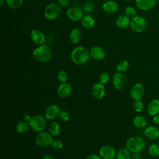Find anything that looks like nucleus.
Instances as JSON below:
<instances>
[{
  "label": "nucleus",
  "instance_id": "obj_35",
  "mask_svg": "<svg viewBox=\"0 0 159 159\" xmlns=\"http://www.w3.org/2000/svg\"><path fill=\"white\" fill-rule=\"evenodd\" d=\"M51 146L52 148L56 149V150H60L63 148V142L58 139L53 140L51 143Z\"/></svg>",
  "mask_w": 159,
  "mask_h": 159
},
{
  "label": "nucleus",
  "instance_id": "obj_17",
  "mask_svg": "<svg viewBox=\"0 0 159 159\" xmlns=\"http://www.w3.org/2000/svg\"><path fill=\"white\" fill-rule=\"evenodd\" d=\"M102 10L107 14H112L116 13L119 9V4L117 2L112 0L105 1L102 6Z\"/></svg>",
  "mask_w": 159,
  "mask_h": 159
},
{
  "label": "nucleus",
  "instance_id": "obj_3",
  "mask_svg": "<svg viewBox=\"0 0 159 159\" xmlns=\"http://www.w3.org/2000/svg\"><path fill=\"white\" fill-rule=\"evenodd\" d=\"M125 146L130 152L139 153L145 148V142L140 136H133L127 140Z\"/></svg>",
  "mask_w": 159,
  "mask_h": 159
},
{
  "label": "nucleus",
  "instance_id": "obj_18",
  "mask_svg": "<svg viewBox=\"0 0 159 159\" xmlns=\"http://www.w3.org/2000/svg\"><path fill=\"white\" fill-rule=\"evenodd\" d=\"M72 90L71 86L70 83L65 82L61 83L57 89V95L61 98H67L71 93Z\"/></svg>",
  "mask_w": 159,
  "mask_h": 159
},
{
  "label": "nucleus",
  "instance_id": "obj_44",
  "mask_svg": "<svg viewBox=\"0 0 159 159\" xmlns=\"http://www.w3.org/2000/svg\"><path fill=\"white\" fill-rule=\"evenodd\" d=\"M4 2H6V0H0V6H2Z\"/></svg>",
  "mask_w": 159,
  "mask_h": 159
},
{
  "label": "nucleus",
  "instance_id": "obj_40",
  "mask_svg": "<svg viewBox=\"0 0 159 159\" xmlns=\"http://www.w3.org/2000/svg\"><path fill=\"white\" fill-rule=\"evenodd\" d=\"M86 159H101V157L95 154H91L88 155Z\"/></svg>",
  "mask_w": 159,
  "mask_h": 159
},
{
  "label": "nucleus",
  "instance_id": "obj_41",
  "mask_svg": "<svg viewBox=\"0 0 159 159\" xmlns=\"http://www.w3.org/2000/svg\"><path fill=\"white\" fill-rule=\"evenodd\" d=\"M131 159H142V157L139 153H134L131 155Z\"/></svg>",
  "mask_w": 159,
  "mask_h": 159
},
{
  "label": "nucleus",
  "instance_id": "obj_29",
  "mask_svg": "<svg viewBox=\"0 0 159 159\" xmlns=\"http://www.w3.org/2000/svg\"><path fill=\"white\" fill-rule=\"evenodd\" d=\"M129 66V63L126 60H122L120 61L116 65V71L117 72L122 73L125 71Z\"/></svg>",
  "mask_w": 159,
  "mask_h": 159
},
{
  "label": "nucleus",
  "instance_id": "obj_43",
  "mask_svg": "<svg viewBox=\"0 0 159 159\" xmlns=\"http://www.w3.org/2000/svg\"><path fill=\"white\" fill-rule=\"evenodd\" d=\"M43 159H53V158L50 155H46L43 157Z\"/></svg>",
  "mask_w": 159,
  "mask_h": 159
},
{
  "label": "nucleus",
  "instance_id": "obj_34",
  "mask_svg": "<svg viewBox=\"0 0 159 159\" xmlns=\"http://www.w3.org/2000/svg\"><path fill=\"white\" fill-rule=\"evenodd\" d=\"M57 78L58 81H60L61 83H65L68 80V75L66 73V71L61 70L57 74Z\"/></svg>",
  "mask_w": 159,
  "mask_h": 159
},
{
  "label": "nucleus",
  "instance_id": "obj_24",
  "mask_svg": "<svg viewBox=\"0 0 159 159\" xmlns=\"http://www.w3.org/2000/svg\"><path fill=\"white\" fill-rule=\"evenodd\" d=\"M116 159H131L130 152L125 147L121 148L116 155Z\"/></svg>",
  "mask_w": 159,
  "mask_h": 159
},
{
  "label": "nucleus",
  "instance_id": "obj_32",
  "mask_svg": "<svg viewBox=\"0 0 159 159\" xmlns=\"http://www.w3.org/2000/svg\"><path fill=\"white\" fill-rule=\"evenodd\" d=\"M125 14L129 17H134L137 16V10L133 6H127L125 9Z\"/></svg>",
  "mask_w": 159,
  "mask_h": 159
},
{
  "label": "nucleus",
  "instance_id": "obj_14",
  "mask_svg": "<svg viewBox=\"0 0 159 159\" xmlns=\"http://www.w3.org/2000/svg\"><path fill=\"white\" fill-rule=\"evenodd\" d=\"M61 112L60 107L57 104L49 106L45 111V117L48 120H52L59 116Z\"/></svg>",
  "mask_w": 159,
  "mask_h": 159
},
{
  "label": "nucleus",
  "instance_id": "obj_42",
  "mask_svg": "<svg viewBox=\"0 0 159 159\" xmlns=\"http://www.w3.org/2000/svg\"><path fill=\"white\" fill-rule=\"evenodd\" d=\"M31 119H32V117L29 115H26L24 117V120H25V122H27L28 123H29L30 122Z\"/></svg>",
  "mask_w": 159,
  "mask_h": 159
},
{
  "label": "nucleus",
  "instance_id": "obj_20",
  "mask_svg": "<svg viewBox=\"0 0 159 159\" xmlns=\"http://www.w3.org/2000/svg\"><path fill=\"white\" fill-rule=\"evenodd\" d=\"M144 134L148 139L155 140L159 137V129L155 126L150 125L145 128Z\"/></svg>",
  "mask_w": 159,
  "mask_h": 159
},
{
  "label": "nucleus",
  "instance_id": "obj_28",
  "mask_svg": "<svg viewBox=\"0 0 159 159\" xmlns=\"http://www.w3.org/2000/svg\"><path fill=\"white\" fill-rule=\"evenodd\" d=\"M95 8V4L93 1L88 0L84 2L83 4L82 9L84 12L86 13H91L92 12Z\"/></svg>",
  "mask_w": 159,
  "mask_h": 159
},
{
  "label": "nucleus",
  "instance_id": "obj_25",
  "mask_svg": "<svg viewBox=\"0 0 159 159\" xmlns=\"http://www.w3.org/2000/svg\"><path fill=\"white\" fill-rule=\"evenodd\" d=\"M48 132L52 136H58L60 133V126L57 122H52L48 125Z\"/></svg>",
  "mask_w": 159,
  "mask_h": 159
},
{
  "label": "nucleus",
  "instance_id": "obj_30",
  "mask_svg": "<svg viewBox=\"0 0 159 159\" xmlns=\"http://www.w3.org/2000/svg\"><path fill=\"white\" fill-rule=\"evenodd\" d=\"M6 4L11 9L19 8L23 4V0H6Z\"/></svg>",
  "mask_w": 159,
  "mask_h": 159
},
{
  "label": "nucleus",
  "instance_id": "obj_13",
  "mask_svg": "<svg viewBox=\"0 0 159 159\" xmlns=\"http://www.w3.org/2000/svg\"><path fill=\"white\" fill-rule=\"evenodd\" d=\"M91 93L96 99H102L106 94L105 88L104 84L100 82L94 83L91 87Z\"/></svg>",
  "mask_w": 159,
  "mask_h": 159
},
{
  "label": "nucleus",
  "instance_id": "obj_11",
  "mask_svg": "<svg viewBox=\"0 0 159 159\" xmlns=\"http://www.w3.org/2000/svg\"><path fill=\"white\" fill-rule=\"evenodd\" d=\"M30 37L32 42L38 45L44 44L46 40V37L44 33L38 29H33L30 32Z\"/></svg>",
  "mask_w": 159,
  "mask_h": 159
},
{
  "label": "nucleus",
  "instance_id": "obj_26",
  "mask_svg": "<svg viewBox=\"0 0 159 159\" xmlns=\"http://www.w3.org/2000/svg\"><path fill=\"white\" fill-rule=\"evenodd\" d=\"M134 125L138 128H143L147 125V119L143 116H137L133 120Z\"/></svg>",
  "mask_w": 159,
  "mask_h": 159
},
{
  "label": "nucleus",
  "instance_id": "obj_6",
  "mask_svg": "<svg viewBox=\"0 0 159 159\" xmlns=\"http://www.w3.org/2000/svg\"><path fill=\"white\" fill-rule=\"evenodd\" d=\"M30 128L35 132H42L45 127L46 121L45 117L41 115H35L32 117L29 122Z\"/></svg>",
  "mask_w": 159,
  "mask_h": 159
},
{
  "label": "nucleus",
  "instance_id": "obj_19",
  "mask_svg": "<svg viewBox=\"0 0 159 159\" xmlns=\"http://www.w3.org/2000/svg\"><path fill=\"white\" fill-rule=\"evenodd\" d=\"M147 112L151 116L159 114V99H153L150 101L147 106Z\"/></svg>",
  "mask_w": 159,
  "mask_h": 159
},
{
  "label": "nucleus",
  "instance_id": "obj_10",
  "mask_svg": "<svg viewBox=\"0 0 159 159\" xmlns=\"http://www.w3.org/2000/svg\"><path fill=\"white\" fill-rule=\"evenodd\" d=\"M83 11L78 7H71L66 11V16L68 18L75 22L81 20L83 16Z\"/></svg>",
  "mask_w": 159,
  "mask_h": 159
},
{
  "label": "nucleus",
  "instance_id": "obj_31",
  "mask_svg": "<svg viewBox=\"0 0 159 159\" xmlns=\"http://www.w3.org/2000/svg\"><path fill=\"white\" fill-rule=\"evenodd\" d=\"M148 152H149V154L153 157H158L159 156V146L155 143H153L150 145L148 148Z\"/></svg>",
  "mask_w": 159,
  "mask_h": 159
},
{
  "label": "nucleus",
  "instance_id": "obj_2",
  "mask_svg": "<svg viewBox=\"0 0 159 159\" xmlns=\"http://www.w3.org/2000/svg\"><path fill=\"white\" fill-rule=\"evenodd\" d=\"M34 58L40 62L48 61L52 56V52L50 47L47 45H41L36 47L32 52Z\"/></svg>",
  "mask_w": 159,
  "mask_h": 159
},
{
  "label": "nucleus",
  "instance_id": "obj_33",
  "mask_svg": "<svg viewBox=\"0 0 159 159\" xmlns=\"http://www.w3.org/2000/svg\"><path fill=\"white\" fill-rule=\"evenodd\" d=\"M133 108L137 112H141L143 109V104L141 100L134 101L133 103Z\"/></svg>",
  "mask_w": 159,
  "mask_h": 159
},
{
  "label": "nucleus",
  "instance_id": "obj_45",
  "mask_svg": "<svg viewBox=\"0 0 159 159\" xmlns=\"http://www.w3.org/2000/svg\"><path fill=\"white\" fill-rule=\"evenodd\" d=\"M158 138H159V137H158Z\"/></svg>",
  "mask_w": 159,
  "mask_h": 159
},
{
  "label": "nucleus",
  "instance_id": "obj_38",
  "mask_svg": "<svg viewBox=\"0 0 159 159\" xmlns=\"http://www.w3.org/2000/svg\"><path fill=\"white\" fill-rule=\"evenodd\" d=\"M70 2V0H58V4L63 7H67Z\"/></svg>",
  "mask_w": 159,
  "mask_h": 159
},
{
  "label": "nucleus",
  "instance_id": "obj_23",
  "mask_svg": "<svg viewBox=\"0 0 159 159\" xmlns=\"http://www.w3.org/2000/svg\"><path fill=\"white\" fill-rule=\"evenodd\" d=\"M81 39V32L78 28H74L70 32L69 40L73 44L78 43Z\"/></svg>",
  "mask_w": 159,
  "mask_h": 159
},
{
  "label": "nucleus",
  "instance_id": "obj_7",
  "mask_svg": "<svg viewBox=\"0 0 159 159\" xmlns=\"http://www.w3.org/2000/svg\"><path fill=\"white\" fill-rule=\"evenodd\" d=\"M53 140L52 135L48 132H40L35 139L36 144L41 147H47L51 145Z\"/></svg>",
  "mask_w": 159,
  "mask_h": 159
},
{
  "label": "nucleus",
  "instance_id": "obj_16",
  "mask_svg": "<svg viewBox=\"0 0 159 159\" xmlns=\"http://www.w3.org/2000/svg\"><path fill=\"white\" fill-rule=\"evenodd\" d=\"M157 0H135V5L142 11H149L156 5Z\"/></svg>",
  "mask_w": 159,
  "mask_h": 159
},
{
  "label": "nucleus",
  "instance_id": "obj_39",
  "mask_svg": "<svg viewBox=\"0 0 159 159\" xmlns=\"http://www.w3.org/2000/svg\"><path fill=\"white\" fill-rule=\"evenodd\" d=\"M152 120H153L154 124H155L156 125H159V114L153 116Z\"/></svg>",
  "mask_w": 159,
  "mask_h": 159
},
{
  "label": "nucleus",
  "instance_id": "obj_15",
  "mask_svg": "<svg viewBox=\"0 0 159 159\" xmlns=\"http://www.w3.org/2000/svg\"><path fill=\"white\" fill-rule=\"evenodd\" d=\"M90 57L95 60H102L106 57V52L101 47L95 45L91 48L89 50Z\"/></svg>",
  "mask_w": 159,
  "mask_h": 159
},
{
  "label": "nucleus",
  "instance_id": "obj_9",
  "mask_svg": "<svg viewBox=\"0 0 159 159\" xmlns=\"http://www.w3.org/2000/svg\"><path fill=\"white\" fill-rule=\"evenodd\" d=\"M145 94V88L141 83L135 84L130 89V96L134 101L140 100Z\"/></svg>",
  "mask_w": 159,
  "mask_h": 159
},
{
  "label": "nucleus",
  "instance_id": "obj_1",
  "mask_svg": "<svg viewBox=\"0 0 159 159\" xmlns=\"http://www.w3.org/2000/svg\"><path fill=\"white\" fill-rule=\"evenodd\" d=\"M72 61L76 65H83L89 59V51L83 46H78L74 48L70 55Z\"/></svg>",
  "mask_w": 159,
  "mask_h": 159
},
{
  "label": "nucleus",
  "instance_id": "obj_12",
  "mask_svg": "<svg viewBox=\"0 0 159 159\" xmlns=\"http://www.w3.org/2000/svg\"><path fill=\"white\" fill-rule=\"evenodd\" d=\"M99 156L103 159H114L116 153L114 148L110 145H104L99 150Z\"/></svg>",
  "mask_w": 159,
  "mask_h": 159
},
{
  "label": "nucleus",
  "instance_id": "obj_21",
  "mask_svg": "<svg viewBox=\"0 0 159 159\" xmlns=\"http://www.w3.org/2000/svg\"><path fill=\"white\" fill-rule=\"evenodd\" d=\"M115 22L117 27L120 29H125L130 26V17L125 14H122L116 18Z\"/></svg>",
  "mask_w": 159,
  "mask_h": 159
},
{
  "label": "nucleus",
  "instance_id": "obj_37",
  "mask_svg": "<svg viewBox=\"0 0 159 159\" xmlns=\"http://www.w3.org/2000/svg\"><path fill=\"white\" fill-rule=\"evenodd\" d=\"M59 117H60V119L62 121L66 122V121H68L70 119V114L67 111H61V112L60 113Z\"/></svg>",
  "mask_w": 159,
  "mask_h": 159
},
{
  "label": "nucleus",
  "instance_id": "obj_22",
  "mask_svg": "<svg viewBox=\"0 0 159 159\" xmlns=\"http://www.w3.org/2000/svg\"><path fill=\"white\" fill-rule=\"evenodd\" d=\"M95 19L91 15H85L81 20V24L86 29H92L95 25Z\"/></svg>",
  "mask_w": 159,
  "mask_h": 159
},
{
  "label": "nucleus",
  "instance_id": "obj_8",
  "mask_svg": "<svg viewBox=\"0 0 159 159\" xmlns=\"http://www.w3.org/2000/svg\"><path fill=\"white\" fill-rule=\"evenodd\" d=\"M127 83L126 76L122 73L117 72L112 76V84L116 89H123Z\"/></svg>",
  "mask_w": 159,
  "mask_h": 159
},
{
  "label": "nucleus",
  "instance_id": "obj_27",
  "mask_svg": "<svg viewBox=\"0 0 159 159\" xmlns=\"http://www.w3.org/2000/svg\"><path fill=\"white\" fill-rule=\"evenodd\" d=\"M30 124L29 123L25 122V120L20 121L18 122V124L16 125V130L19 134H24L29 129Z\"/></svg>",
  "mask_w": 159,
  "mask_h": 159
},
{
  "label": "nucleus",
  "instance_id": "obj_36",
  "mask_svg": "<svg viewBox=\"0 0 159 159\" xmlns=\"http://www.w3.org/2000/svg\"><path fill=\"white\" fill-rule=\"evenodd\" d=\"M109 78H110L109 75L106 72H103L101 74V75L99 76V81H100V83L104 84L109 81Z\"/></svg>",
  "mask_w": 159,
  "mask_h": 159
},
{
  "label": "nucleus",
  "instance_id": "obj_4",
  "mask_svg": "<svg viewBox=\"0 0 159 159\" xmlns=\"http://www.w3.org/2000/svg\"><path fill=\"white\" fill-rule=\"evenodd\" d=\"M61 6L55 2L48 4L44 10V16L48 20H55L61 14Z\"/></svg>",
  "mask_w": 159,
  "mask_h": 159
},
{
  "label": "nucleus",
  "instance_id": "obj_5",
  "mask_svg": "<svg viewBox=\"0 0 159 159\" xmlns=\"http://www.w3.org/2000/svg\"><path fill=\"white\" fill-rule=\"evenodd\" d=\"M130 27L135 32H142L147 27V22L145 17L141 16H135L130 19Z\"/></svg>",
  "mask_w": 159,
  "mask_h": 159
}]
</instances>
